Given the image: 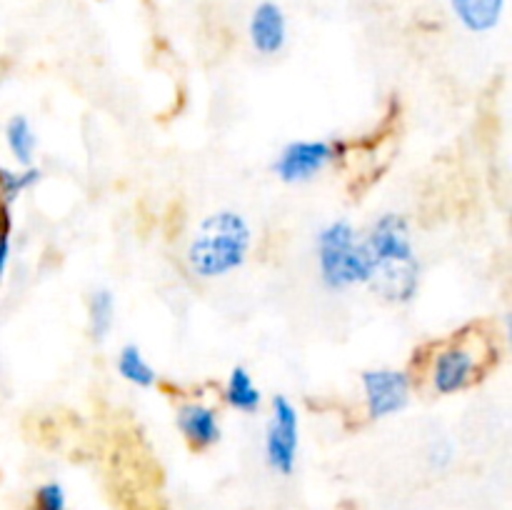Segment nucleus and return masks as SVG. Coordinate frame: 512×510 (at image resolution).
I'll use <instances>...</instances> for the list:
<instances>
[{"instance_id":"14","label":"nucleus","mask_w":512,"mask_h":510,"mask_svg":"<svg viewBox=\"0 0 512 510\" xmlns=\"http://www.w3.org/2000/svg\"><path fill=\"white\" fill-rule=\"evenodd\" d=\"M115 323V295L108 288H98L88 298V328L95 340H105Z\"/></svg>"},{"instance_id":"18","label":"nucleus","mask_w":512,"mask_h":510,"mask_svg":"<svg viewBox=\"0 0 512 510\" xmlns=\"http://www.w3.org/2000/svg\"><path fill=\"white\" fill-rule=\"evenodd\" d=\"M10 253H13V243H10V230H8V225H3V228H0V283H3L5 273H8Z\"/></svg>"},{"instance_id":"16","label":"nucleus","mask_w":512,"mask_h":510,"mask_svg":"<svg viewBox=\"0 0 512 510\" xmlns=\"http://www.w3.org/2000/svg\"><path fill=\"white\" fill-rule=\"evenodd\" d=\"M38 510H65V490L58 483H45L35 495Z\"/></svg>"},{"instance_id":"13","label":"nucleus","mask_w":512,"mask_h":510,"mask_svg":"<svg viewBox=\"0 0 512 510\" xmlns=\"http://www.w3.org/2000/svg\"><path fill=\"white\" fill-rule=\"evenodd\" d=\"M5 145H8L10 155H13L20 168L33 165L38 138H35L33 125H30V120L25 115H13L8 120V125H5Z\"/></svg>"},{"instance_id":"1","label":"nucleus","mask_w":512,"mask_h":510,"mask_svg":"<svg viewBox=\"0 0 512 510\" xmlns=\"http://www.w3.org/2000/svg\"><path fill=\"white\" fill-rule=\"evenodd\" d=\"M373 275L370 288L390 303H410L420 288V258L415 253L410 223L400 213H383L363 235Z\"/></svg>"},{"instance_id":"15","label":"nucleus","mask_w":512,"mask_h":510,"mask_svg":"<svg viewBox=\"0 0 512 510\" xmlns=\"http://www.w3.org/2000/svg\"><path fill=\"white\" fill-rule=\"evenodd\" d=\"M40 178H43V173L38 168H33V165L18 170V173H13V170H0V190H3L5 200H15L25 190L33 188Z\"/></svg>"},{"instance_id":"5","label":"nucleus","mask_w":512,"mask_h":510,"mask_svg":"<svg viewBox=\"0 0 512 510\" xmlns=\"http://www.w3.org/2000/svg\"><path fill=\"white\" fill-rule=\"evenodd\" d=\"M263 450L270 470H275L278 475L293 473L300 453V415L285 395H275L270 403Z\"/></svg>"},{"instance_id":"6","label":"nucleus","mask_w":512,"mask_h":510,"mask_svg":"<svg viewBox=\"0 0 512 510\" xmlns=\"http://www.w3.org/2000/svg\"><path fill=\"white\" fill-rule=\"evenodd\" d=\"M365 415L385 420L403 413L413 398V378L398 368H370L360 375Z\"/></svg>"},{"instance_id":"2","label":"nucleus","mask_w":512,"mask_h":510,"mask_svg":"<svg viewBox=\"0 0 512 510\" xmlns=\"http://www.w3.org/2000/svg\"><path fill=\"white\" fill-rule=\"evenodd\" d=\"M253 248V228L245 215L218 210L200 220L185 248V263L198 280H220L243 268Z\"/></svg>"},{"instance_id":"10","label":"nucleus","mask_w":512,"mask_h":510,"mask_svg":"<svg viewBox=\"0 0 512 510\" xmlns=\"http://www.w3.org/2000/svg\"><path fill=\"white\" fill-rule=\"evenodd\" d=\"M508 0H448L453 18L463 30L473 35H488L503 23Z\"/></svg>"},{"instance_id":"17","label":"nucleus","mask_w":512,"mask_h":510,"mask_svg":"<svg viewBox=\"0 0 512 510\" xmlns=\"http://www.w3.org/2000/svg\"><path fill=\"white\" fill-rule=\"evenodd\" d=\"M453 445L450 440H435L428 450V463L433 465L435 470H445L450 463H453Z\"/></svg>"},{"instance_id":"12","label":"nucleus","mask_w":512,"mask_h":510,"mask_svg":"<svg viewBox=\"0 0 512 510\" xmlns=\"http://www.w3.org/2000/svg\"><path fill=\"white\" fill-rule=\"evenodd\" d=\"M115 368H118L120 378H123L125 383L135 385V388H153L155 380H158V373H155L153 365L145 360L143 350L133 343L120 348L118 360H115Z\"/></svg>"},{"instance_id":"7","label":"nucleus","mask_w":512,"mask_h":510,"mask_svg":"<svg viewBox=\"0 0 512 510\" xmlns=\"http://www.w3.org/2000/svg\"><path fill=\"white\" fill-rule=\"evenodd\" d=\"M480 373V355L470 340L448 343L430 360V388L438 395H455Z\"/></svg>"},{"instance_id":"9","label":"nucleus","mask_w":512,"mask_h":510,"mask_svg":"<svg viewBox=\"0 0 512 510\" xmlns=\"http://www.w3.org/2000/svg\"><path fill=\"white\" fill-rule=\"evenodd\" d=\"M175 423H178V430L183 433V438L198 450L210 448L223 435L215 408L200 403V400H188V403L180 405L178 413H175Z\"/></svg>"},{"instance_id":"8","label":"nucleus","mask_w":512,"mask_h":510,"mask_svg":"<svg viewBox=\"0 0 512 510\" xmlns=\"http://www.w3.org/2000/svg\"><path fill=\"white\" fill-rule=\"evenodd\" d=\"M288 35V15L278 0L255 3L248 18V40L255 53L263 55V58L283 53L285 45H288Z\"/></svg>"},{"instance_id":"3","label":"nucleus","mask_w":512,"mask_h":510,"mask_svg":"<svg viewBox=\"0 0 512 510\" xmlns=\"http://www.w3.org/2000/svg\"><path fill=\"white\" fill-rule=\"evenodd\" d=\"M315 260L320 283L330 293H343L355 285H368L373 275L363 235L350 220L338 218L325 223L315 235Z\"/></svg>"},{"instance_id":"11","label":"nucleus","mask_w":512,"mask_h":510,"mask_svg":"<svg viewBox=\"0 0 512 510\" xmlns=\"http://www.w3.org/2000/svg\"><path fill=\"white\" fill-rule=\"evenodd\" d=\"M223 398L230 408L245 415L258 413L260 405H263V393H260L258 383H255V378L245 365H235L230 370L228 380H225Z\"/></svg>"},{"instance_id":"4","label":"nucleus","mask_w":512,"mask_h":510,"mask_svg":"<svg viewBox=\"0 0 512 510\" xmlns=\"http://www.w3.org/2000/svg\"><path fill=\"white\" fill-rule=\"evenodd\" d=\"M343 155L345 143H340V140H290L288 145H283L278 158L273 160V173L275 178L288 185L310 183L318 175H323L330 165L338 163Z\"/></svg>"}]
</instances>
